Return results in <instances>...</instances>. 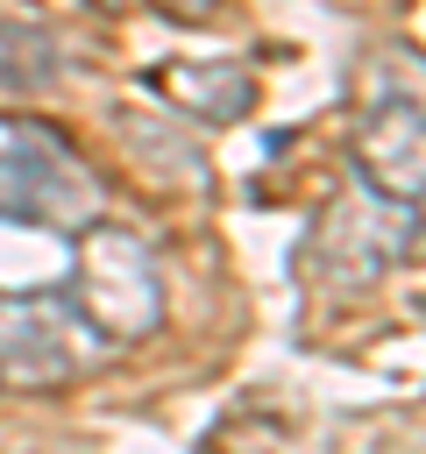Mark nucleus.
<instances>
[{
  "mask_svg": "<svg viewBox=\"0 0 426 454\" xmlns=\"http://www.w3.org/2000/svg\"><path fill=\"white\" fill-rule=\"evenodd\" d=\"M64 305L71 319L106 340V348H135L163 326V262L135 227L114 220H85L71 234V277H64Z\"/></svg>",
  "mask_w": 426,
  "mask_h": 454,
  "instance_id": "1",
  "label": "nucleus"
},
{
  "mask_svg": "<svg viewBox=\"0 0 426 454\" xmlns=\"http://www.w3.org/2000/svg\"><path fill=\"white\" fill-rule=\"evenodd\" d=\"M99 206H106V184L64 128L36 114H0V220L78 234L85 220H99Z\"/></svg>",
  "mask_w": 426,
  "mask_h": 454,
  "instance_id": "2",
  "label": "nucleus"
},
{
  "mask_svg": "<svg viewBox=\"0 0 426 454\" xmlns=\"http://www.w3.org/2000/svg\"><path fill=\"white\" fill-rule=\"evenodd\" d=\"M419 248V206L412 199H383V192H355L334 199L305 241V284L312 298H369L398 262H412Z\"/></svg>",
  "mask_w": 426,
  "mask_h": 454,
  "instance_id": "3",
  "label": "nucleus"
},
{
  "mask_svg": "<svg viewBox=\"0 0 426 454\" xmlns=\"http://www.w3.org/2000/svg\"><path fill=\"white\" fill-rule=\"evenodd\" d=\"M348 156H355V177H362L369 192H383V199H412V206H419V184H426L419 71H405V85L369 78L362 114H355V135H348Z\"/></svg>",
  "mask_w": 426,
  "mask_h": 454,
  "instance_id": "4",
  "label": "nucleus"
},
{
  "mask_svg": "<svg viewBox=\"0 0 426 454\" xmlns=\"http://www.w3.org/2000/svg\"><path fill=\"white\" fill-rule=\"evenodd\" d=\"M149 92L163 99V114L199 121V128H234L263 99L256 64H241V57H178V64H156Z\"/></svg>",
  "mask_w": 426,
  "mask_h": 454,
  "instance_id": "5",
  "label": "nucleus"
},
{
  "mask_svg": "<svg viewBox=\"0 0 426 454\" xmlns=\"http://www.w3.org/2000/svg\"><path fill=\"white\" fill-rule=\"evenodd\" d=\"M71 333H78L71 305L57 312L50 298H0V383H21V390L64 383L78 369Z\"/></svg>",
  "mask_w": 426,
  "mask_h": 454,
  "instance_id": "6",
  "label": "nucleus"
},
{
  "mask_svg": "<svg viewBox=\"0 0 426 454\" xmlns=\"http://www.w3.org/2000/svg\"><path fill=\"white\" fill-rule=\"evenodd\" d=\"M64 78L57 35L36 21H0V92H43Z\"/></svg>",
  "mask_w": 426,
  "mask_h": 454,
  "instance_id": "7",
  "label": "nucleus"
},
{
  "mask_svg": "<svg viewBox=\"0 0 426 454\" xmlns=\"http://www.w3.org/2000/svg\"><path fill=\"white\" fill-rule=\"evenodd\" d=\"M149 7H156L170 28H206V21L220 14V0H149Z\"/></svg>",
  "mask_w": 426,
  "mask_h": 454,
  "instance_id": "8",
  "label": "nucleus"
}]
</instances>
